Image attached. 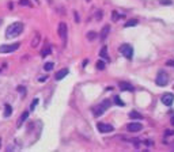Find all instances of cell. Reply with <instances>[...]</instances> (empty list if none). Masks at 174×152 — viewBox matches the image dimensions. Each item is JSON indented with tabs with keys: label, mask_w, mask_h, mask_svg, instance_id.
<instances>
[{
	"label": "cell",
	"mask_w": 174,
	"mask_h": 152,
	"mask_svg": "<svg viewBox=\"0 0 174 152\" xmlns=\"http://www.w3.org/2000/svg\"><path fill=\"white\" fill-rule=\"evenodd\" d=\"M170 121H171V125H173V126H174V116L171 117V119H170Z\"/></svg>",
	"instance_id": "obj_35"
},
{
	"label": "cell",
	"mask_w": 174,
	"mask_h": 152,
	"mask_svg": "<svg viewBox=\"0 0 174 152\" xmlns=\"http://www.w3.org/2000/svg\"><path fill=\"white\" fill-rule=\"evenodd\" d=\"M19 46H21V43H11V45H2L0 46V53L3 54H7V53H12V52L18 50Z\"/></svg>",
	"instance_id": "obj_4"
},
{
	"label": "cell",
	"mask_w": 174,
	"mask_h": 152,
	"mask_svg": "<svg viewBox=\"0 0 174 152\" xmlns=\"http://www.w3.org/2000/svg\"><path fill=\"white\" fill-rule=\"evenodd\" d=\"M155 83H156V86H159V87L167 86V83H169V76H167V73L163 72V71L158 72L156 79H155Z\"/></svg>",
	"instance_id": "obj_3"
},
{
	"label": "cell",
	"mask_w": 174,
	"mask_h": 152,
	"mask_svg": "<svg viewBox=\"0 0 174 152\" xmlns=\"http://www.w3.org/2000/svg\"><path fill=\"white\" fill-rule=\"evenodd\" d=\"M167 65H169V67H174V60H170V61H167Z\"/></svg>",
	"instance_id": "obj_30"
},
{
	"label": "cell",
	"mask_w": 174,
	"mask_h": 152,
	"mask_svg": "<svg viewBox=\"0 0 174 152\" xmlns=\"http://www.w3.org/2000/svg\"><path fill=\"white\" fill-rule=\"evenodd\" d=\"M16 90H18L19 92H22V95H23V97H24V95H26V90H24V87H18V88H16Z\"/></svg>",
	"instance_id": "obj_28"
},
{
	"label": "cell",
	"mask_w": 174,
	"mask_h": 152,
	"mask_svg": "<svg viewBox=\"0 0 174 152\" xmlns=\"http://www.w3.org/2000/svg\"><path fill=\"white\" fill-rule=\"evenodd\" d=\"M97 37H98L97 31H89V33H87V40H89V41L97 40Z\"/></svg>",
	"instance_id": "obj_17"
},
{
	"label": "cell",
	"mask_w": 174,
	"mask_h": 152,
	"mask_svg": "<svg viewBox=\"0 0 174 152\" xmlns=\"http://www.w3.org/2000/svg\"><path fill=\"white\" fill-rule=\"evenodd\" d=\"M68 73H69V71H68L67 68H65V69H61V71H59V72L56 73V76H54V79H56V80H61V79H64L65 76L68 75Z\"/></svg>",
	"instance_id": "obj_10"
},
{
	"label": "cell",
	"mask_w": 174,
	"mask_h": 152,
	"mask_svg": "<svg viewBox=\"0 0 174 152\" xmlns=\"http://www.w3.org/2000/svg\"><path fill=\"white\" fill-rule=\"evenodd\" d=\"M86 2H91V0H86Z\"/></svg>",
	"instance_id": "obj_39"
},
{
	"label": "cell",
	"mask_w": 174,
	"mask_h": 152,
	"mask_svg": "<svg viewBox=\"0 0 174 152\" xmlns=\"http://www.w3.org/2000/svg\"><path fill=\"white\" fill-rule=\"evenodd\" d=\"M136 24H137V21H136V19H130V21L125 22L124 27H133V26H136Z\"/></svg>",
	"instance_id": "obj_19"
},
{
	"label": "cell",
	"mask_w": 174,
	"mask_h": 152,
	"mask_svg": "<svg viewBox=\"0 0 174 152\" xmlns=\"http://www.w3.org/2000/svg\"><path fill=\"white\" fill-rule=\"evenodd\" d=\"M54 68V62H46L45 65H44V69L46 71V72H49V71H52Z\"/></svg>",
	"instance_id": "obj_21"
},
{
	"label": "cell",
	"mask_w": 174,
	"mask_h": 152,
	"mask_svg": "<svg viewBox=\"0 0 174 152\" xmlns=\"http://www.w3.org/2000/svg\"><path fill=\"white\" fill-rule=\"evenodd\" d=\"M118 87L122 90V91H133V86L130 83H128V81H120L118 83Z\"/></svg>",
	"instance_id": "obj_9"
},
{
	"label": "cell",
	"mask_w": 174,
	"mask_h": 152,
	"mask_svg": "<svg viewBox=\"0 0 174 152\" xmlns=\"http://www.w3.org/2000/svg\"><path fill=\"white\" fill-rule=\"evenodd\" d=\"M37 105H38V99H37V98H35V99L33 100V103H31V105H30V109H31V111L34 110V109H35V106H37Z\"/></svg>",
	"instance_id": "obj_27"
},
{
	"label": "cell",
	"mask_w": 174,
	"mask_h": 152,
	"mask_svg": "<svg viewBox=\"0 0 174 152\" xmlns=\"http://www.w3.org/2000/svg\"><path fill=\"white\" fill-rule=\"evenodd\" d=\"M97 128L101 133H111L114 130L113 125H109V124H103V122H98Z\"/></svg>",
	"instance_id": "obj_6"
},
{
	"label": "cell",
	"mask_w": 174,
	"mask_h": 152,
	"mask_svg": "<svg viewBox=\"0 0 174 152\" xmlns=\"http://www.w3.org/2000/svg\"><path fill=\"white\" fill-rule=\"evenodd\" d=\"M67 30H68V27H67V23L65 22H60V24H59V35H60V38L63 40V42H64V45H65V41H67Z\"/></svg>",
	"instance_id": "obj_5"
},
{
	"label": "cell",
	"mask_w": 174,
	"mask_h": 152,
	"mask_svg": "<svg viewBox=\"0 0 174 152\" xmlns=\"http://www.w3.org/2000/svg\"><path fill=\"white\" fill-rule=\"evenodd\" d=\"M120 53L125 57V59H132L133 57V48L129 45V43H122L120 46Z\"/></svg>",
	"instance_id": "obj_2"
},
{
	"label": "cell",
	"mask_w": 174,
	"mask_h": 152,
	"mask_svg": "<svg viewBox=\"0 0 174 152\" xmlns=\"http://www.w3.org/2000/svg\"><path fill=\"white\" fill-rule=\"evenodd\" d=\"M101 18H102V11H98V15H97V19H101Z\"/></svg>",
	"instance_id": "obj_32"
},
{
	"label": "cell",
	"mask_w": 174,
	"mask_h": 152,
	"mask_svg": "<svg viewBox=\"0 0 174 152\" xmlns=\"http://www.w3.org/2000/svg\"><path fill=\"white\" fill-rule=\"evenodd\" d=\"M50 52H52V49H50V48L44 49V50L41 52V57H46V56H49V54H50Z\"/></svg>",
	"instance_id": "obj_22"
},
{
	"label": "cell",
	"mask_w": 174,
	"mask_h": 152,
	"mask_svg": "<svg viewBox=\"0 0 174 152\" xmlns=\"http://www.w3.org/2000/svg\"><path fill=\"white\" fill-rule=\"evenodd\" d=\"M40 40H41L40 34H38V33H35V37H34V40L31 41V46H33V48H37V45H38V42H40Z\"/></svg>",
	"instance_id": "obj_18"
},
{
	"label": "cell",
	"mask_w": 174,
	"mask_h": 152,
	"mask_svg": "<svg viewBox=\"0 0 174 152\" xmlns=\"http://www.w3.org/2000/svg\"><path fill=\"white\" fill-rule=\"evenodd\" d=\"M146 144H147V145H152V141H150V140H147V141H146Z\"/></svg>",
	"instance_id": "obj_34"
},
{
	"label": "cell",
	"mask_w": 174,
	"mask_h": 152,
	"mask_svg": "<svg viewBox=\"0 0 174 152\" xmlns=\"http://www.w3.org/2000/svg\"><path fill=\"white\" fill-rule=\"evenodd\" d=\"M95 67H97V69H98V71H103V69H105V67H106V65H105V62H103L102 60H99V61H97V64H95Z\"/></svg>",
	"instance_id": "obj_20"
},
{
	"label": "cell",
	"mask_w": 174,
	"mask_h": 152,
	"mask_svg": "<svg viewBox=\"0 0 174 152\" xmlns=\"http://www.w3.org/2000/svg\"><path fill=\"white\" fill-rule=\"evenodd\" d=\"M3 23V21H2V19H0V24H2Z\"/></svg>",
	"instance_id": "obj_38"
},
{
	"label": "cell",
	"mask_w": 174,
	"mask_h": 152,
	"mask_svg": "<svg viewBox=\"0 0 174 152\" xmlns=\"http://www.w3.org/2000/svg\"><path fill=\"white\" fill-rule=\"evenodd\" d=\"M129 118H132V119H143V116H141L140 113H137V111L132 110L129 113Z\"/></svg>",
	"instance_id": "obj_15"
},
{
	"label": "cell",
	"mask_w": 174,
	"mask_h": 152,
	"mask_svg": "<svg viewBox=\"0 0 174 152\" xmlns=\"http://www.w3.org/2000/svg\"><path fill=\"white\" fill-rule=\"evenodd\" d=\"M29 118V111H23V113H22V116H21V118H19V121H18V126H21L22 124H23L24 121H26V119Z\"/></svg>",
	"instance_id": "obj_14"
},
{
	"label": "cell",
	"mask_w": 174,
	"mask_h": 152,
	"mask_svg": "<svg viewBox=\"0 0 174 152\" xmlns=\"http://www.w3.org/2000/svg\"><path fill=\"white\" fill-rule=\"evenodd\" d=\"M170 135H174V130H166L165 132V136H170Z\"/></svg>",
	"instance_id": "obj_29"
},
{
	"label": "cell",
	"mask_w": 174,
	"mask_h": 152,
	"mask_svg": "<svg viewBox=\"0 0 174 152\" xmlns=\"http://www.w3.org/2000/svg\"><path fill=\"white\" fill-rule=\"evenodd\" d=\"M114 103H116V105H120V106H125V103L120 99V97H114Z\"/></svg>",
	"instance_id": "obj_25"
},
{
	"label": "cell",
	"mask_w": 174,
	"mask_h": 152,
	"mask_svg": "<svg viewBox=\"0 0 174 152\" xmlns=\"http://www.w3.org/2000/svg\"><path fill=\"white\" fill-rule=\"evenodd\" d=\"M101 105H102L103 107H105V110H106V109H109V107H110L111 102H110V100H109V99H105V100H103L102 103H101Z\"/></svg>",
	"instance_id": "obj_24"
},
{
	"label": "cell",
	"mask_w": 174,
	"mask_h": 152,
	"mask_svg": "<svg viewBox=\"0 0 174 152\" xmlns=\"http://www.w3.org/2000/svg\"><path fill=\"white\" fill-rule=\"evenodd\" d=\"M159 3L162 5H171L173 4V0H159Z\"/></svg>",
	"instance_id": "obj_26"
},
{
	"label": "cell",
	"mask_w": 174,
	"mask_h": 152,
	"mask_svg": "<svg viewBox=\"0 0 174 152\" xmlns=\"http://www.w3.org/2000/svg\"><path fill=\"white\" fill-rule=\"evenodd\" d=\"M0 148H2V138H0Z\"/></svg>",
	"instance_id": "obj_37"
},
{
	"label": "cell",
	"mask_w": 174,
	"mask_h": 152,
	"mask_svg": "<svg viewBox=\"0 0 174 152\" xmlns=\"http://www.w3.org/2000/svg\"><path fill=\"white\" fill-rule=\"evenodd\" d=\"M109 31H110V26H105V27H103V29H102V31H101V37H99L102 42L106 40V37H108Z\"/></svg>",
	"instance_id": "obj_11"
},
{
	"label": "cell",
	"mask_w": 174,
	"mask_h": 152,
	"mask_svg": "<svg viewBox=\"0 0 174 152\" xmlns=\"http://www.w3.org/2000/svg\"><path fill=\"white\" fill-rule=\"evenodd\" d=\"M99 56L102 57V59H105V60H108V61H109V56H108V46H102V48H101V50H99Z\"/></svg>",
	"instance_id": "obj_12"
},
{
	"label": "cell",
	"mask_w": 174,
	"mask_h": 152,
	"mask_svg": "<svg viewBox=\"0 0 174 152\" xmlns=\"http://www.w3.org/2000/svg\"><path fill=\"white\" fill-rule=\"evenodd\" d=\"M22 31H23V23L22 22H14L5 30V38H15L21 35Z\"/></svg>",
	"instance_id": "obj_1"
},
{
	"label": "cell",
	"mask_w": 174,
	"mask_h": 152,
	"mask_svg": "<svg viewBox=\"0 0 174 152\" xmlns=\"http://www.w3.org/2000/svg\"><path fill=\"white\" fill-rule=\"evenodd\" d=\"M141 129H143V125L139 124V122H130V124L127 125V130H128V132L135 133V132H140Z\"/></svg>",
	"instance_id": "obj_8"
},
{
	"label": "cell",
	"mask_w": 174,
	"mask_h": 152,
	"mask_svg": "<svg viewBox=\"0 0 174 152\" xmlns=\"http://www.w3.org/2000/svg\"><path fill=\"white\" fill-rule=\"evenodd\" d=\"M103 113H105V107H103L102 105L97 106V109H95V110H94V114H95V117H99V116H102Z\"/></svg>",
	"instance_id": "obj_16"
},
{
	"label": "cell",
	"mask_w": 174,
	"mask_h": 152,
	"mask_svg": "<svg viewBox=\"0 0 174 152\" xmlns=\"http://www.w3.org/2000/svg\"><path fill=\"white\" fill-rule=\"evenodd\" d=\"M73 16H75V21H76V22H80V21H79V15H78V12H73Z\"/></svg>",
	"instance_id": "obj_31"
},
{
	"label": "cell",
	"mask_w": 174,
	"mask_h": 152,
	"mask_svg": "<svg viewBox=\"0 0 174 152\" xmlns=\"http://www.w3.org/2000/svg\"><path fill=\"white\" fill-rule=\"evenodd\" d=\"M46 79H48V78H46V76H44V78H40V79H38V81H45Z\"/></svg>",
	"instance_id": "obj_33"
},
{
	"label": "cell",
	"mask_w": 174,
	"mask_h": 152,
	"mask_svg": "<svg viewBox=\"0 0 174 152\" xmlns=\"http://www.w3.org/2000/svg\"><path fill=\"white\" fill-rule=\"evenodd\" d=\"M0 71H2V69H0Z\"/></svg>",
	"instance_id": "obj_40"
},
{
	"label": "cell",
	"mask_w": 174,
	"mask_h": 152,
	"mask_svg": "<svg viewBox=\"0 0 174 152\" xmlns=\"http://www.w3.org/2000/svg\"><path fill=\"white\" fill-rule=\"evenodd\" d=\"M160 100H162L163 105L166 106H171L174 102V95L171 94V92H166V94L162 95V98H160Z\"/></svg>",
	"instance_id": "obj_7"
},
{
	"label": "cell",
	"mask_w": 174,
	"mask_h": 152,
	"mask_svg": "<svg viewBox=\"0 0 174 152\" xmlns=\"http://www.w3.org/2000/svg\"><path fill=\"white\" fill-rule=\"evenodd\" d=\"M19 4L24 5V7H31V2H29V0H19Z\"/></svg>",
	"instance_id": "obj_23"
},
{
	"label": "cell",
	"mask_w": 174,
	"mask_h": 152,
	"mask_svg": "<svg viewBox=\"0 0 174 152\" xmlns=\"http://www.w3.org/2000/svg\"><path fill=\"white\" fill-rule=\"evenodd\" d=\"M171 149H173V151H174V141H173V143H171Z\"/></svg>",
	"instance_id": "obj_36"
},
{
	"label": "cell",
	"mask_w": 174,
	"mask_h": 152,
	"mask_svg": "<svg viewBox=\"0 0 174 152\" xmlns=\"http://www.w3.org/2000/svg\"><path fill=\"white\" fill-rule=\"evenodd\" d=\"M11 114H12V107H11L10 105H5L4 106V113H3V117H4V118H8Z\"/></svg>",
	"instance_id": "obj_13"
}]
</instances>
